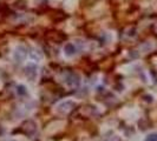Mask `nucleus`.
I'll use <instances>...</instances> for the list:
<instances>
[{
	"label": "nucleus",
	"mask_w": 157,
	"mask_h": 141,
	"mask_svg": "<svg viewBox=\"0 0 157 141\" xmlns=\"http://www.w3.org/2000/svg\"><path fill=\"white\" fill-rule=\"evenodd\" d=\"M19 132L24 133L25 135L32 136L33 134L37 132V124H36L33 120H26V121L23 122V125L20 126Z\"/></svg>",
	"instance_id": "obj_1"
},
{
	"label": "nucleus",
	"mask_w": 157,
	"mask_h": 141,
	"mask_svg": "<svg viewBox=\"0 0 157 141\" xmlns=\"http://www.w3.org/2000/svg\"><path fill=\"white\" fill-rule=\"evenodd\" d=\"M65 82H66V85L71 88H76V87L79 86V84H80V77H79L77 73H75V72H71L69 73L66 77H65Z\"/></svg>",
	"instance_id": "obj_2"
},
{
	"label": "nucleus",
	"mask_w": 157,
	"mask_h": 141,
	"mask_svg": "<svg viewBox=\"0 0 157 141\" xmlns=\"http://www.w3.org/2000/svg\"><path fill=\"white\" fill-rule=\"evenodd\" d=\"M75 107H76V103L75 102L71 101V100H66V101H64L58 105L57 110L60 114H69V113H71L72 110H75Z\"/></svg>",
	"instance_id": "obj_3"
},
{
	"label": "nucleus",
	"mask_w": 157,
	"mask_h": 141,
	"mask_svg": "<svg viewBox=\"0 0 157 141\" xmlns=\"http://www.w3.org/2000/svg\"><path fill=\"white\" fill-rule=\"evenodd\" d=\"M25 75L30 81H34L38 75V67L36 63H27L25 67Z\"/></svg>",
	"instance_id": "obj_4"
},
{
	"label": "nucleus",
	"mask_w": 157,
	"mask_h": 141,
	"mask_svg": "<svg viewBox=\"0 0 157 141\" xmlns=\"http://www.w3.org/2000/svg\"><path fill=\"white\" fill-rule=\"evenodd\" d=\"M27 56V49L25 48L24 46H18L14 51V54H13V58L16 60V63H21L23 61H25Z\"/></svg>",
	"instance_id": "obj_5"
},
{
	"label": "nucleus",
	"mask_w": 157,
	"mask_h": 141,
	"mask_svg": "<svg viewBox=\"0 0 157 141\" xmlns=\"http://www.w3.org/2000/svg\"><path fill=\"white\" fill-rule=\"evenodd\" d=\"M77 52H78V48H77V46L75 44H72V42L65 44V46H64V53H65L66 56H73V55L77 54Z\"/></svg>",
	"instance_id": "obj_6"
},
{
	"label": "nucleus",
	"mask_w": 157,
	"mask_h": 141,
	"mask_svg": "<svg viewBox=\"0 0 157 141\" xmlns=\"http://www.w3.org/2000/svg\"><path fill=\"white\" fill-rule=\"evenodd\" d=\"M17 94H18V95H20V96L26 95V94H27V89H26V87L24 86V85H18V86H17Z\"/></svg>",
	"instance_id": "obj_7"
},
{
	"label": "nucleus",
	"mask_w": 157,
	"mask_h": 141,
	"mask_svg": "<svg viewBox=\"0 0 157 141\" xmlns=\"http://www.w3.org/2000/svg\"><path fill=\"white\" fill-rule=\"evenodd\" d=\"M31 56L32 59H34V60H41V58H43V55H41V53H40L39 51L37 49H34L33 52H31Z\"/></svg>",
	"instance_id": "obj_8"
},
{
	"label": "nucleus",
	"mask_w": 157,
	"mask_h": 141,
	"mask_svg": "<svg viewBox=\"0 0 157 141\" xmlns=\"http://www.w3.org/2000/svg\"><path fill=\"white\" fill-rule=\"evenodd\" d=\"M102 141H121L119 140V138H118L117 135H115V134H112V135H106V136H104V139Z\"/></svg>",
	"instance_id": "obj_9"
},
{
	"label": "nucleus",
	"mask_w": 157,
	"mask_h": 141,
	"mask_svg": "<svg viewBox=\"0 0 157 141\" xmlns=\"http://www.w3.org/2000/svg\"><path fill=\"white\" fill-rule=\"evenodd\" d=\"M144 141H157V132L156 133L149 134V135L145 138V140Z\"/></svg>",
	"instance_id": "obj_10"
},
{
	"label": "nucleus",
	"mask_w": 157,
	"mask_h": 141,
	"mask_svg": "<svg viewBox=\"0 0 157 141\" xmlns=\"http://www.w3.org/2000/svg\"><path fill=\"white\" fill-rule=\"evenodd\" d=\"M143 100H145L147 102H150V103H151V102L154 101V98H152L151 95H144V96H143Z\"/></svg>",
	"instance_id": "obj_11"
}]
</instances>
